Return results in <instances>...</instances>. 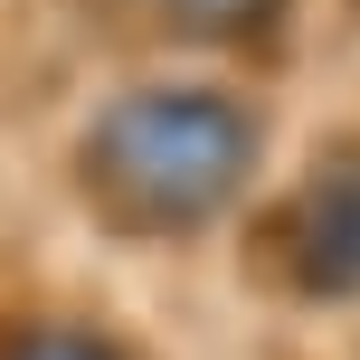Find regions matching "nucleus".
I'll list each match as a JSON object with an SVG mask.
<instances>
[{
    "label": "nucleus",
    "instance_id": "1",
    "mask_svg": "<svg viewBox=\"0 0 360 360\" xmlns=\"http://www.w3.org/2000/svg\"><path fill=\"white\" fill-rule=\"evenodd\" d=\"M266 171V105L228 76H133L76 124V190L124 237H199Z\"/></svg>",
    "mask_w": 360,
    "mask_h": 360
},
{
    "label": "nucleus",
    "instance_id": "2",
    "mask_svg": "<svg viewBox=\"0 0 360 360\" xmlns=\"http://www.w3.org/2000/svg\"><path fill=\"white\" fill-rule=\"evenodd\" d=\"M266 266L294 304H360V143L304 162L266 228Z\"/></svg>",
    "mask_w": 360,
    "mask_h": 360
},
{
    "label": "nucleus",
    "instance_id": "3",
    "mask_svg": "<svg viewBox=\"0 0 360 360\" xmlns=\"http://www.w3.org/2000/svg\"><path fill=\"white\" fill-rule=\"evenodd\" d=\"M152 10L171 19V38L237 57V48H266V38L285 29V10H294V0H152Z\"/></svg>",
    "mask_w": 360,
    "mask_h": 360
},
{
    "label": "nucleus",
    "instance_id": "4",
    "mask_svg": "<svg viewBox=\"0 0 360 360\" xmlns=\"http://www.w3.org/2000/svg\"><path fill=\"white\" fill-rule=\"evenodd\" d=\"M0 360H124V351L95 342V332H76V323H38V332H19V342H0Z\"/></svg>",
    "mask_w": 360,
    "mask_h": 360
}]
</instances>
